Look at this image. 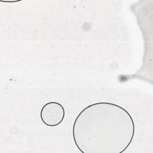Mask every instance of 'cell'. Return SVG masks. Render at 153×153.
I'll return each instance as SVG.
<instances>
[{"mask_svg": "<svg viewBox=\"0 0 153 153\" xmlns=\"http://www.w3.org/2000/svg\"><path fill=\"white\" fill-rule=\"evenodd\" d=\"M134 130L133 120L124 108L97 102L80 112L74 121L72 134L82 153H121L130 145Z\"/></svg>", "mask_w": 153, "mask_h": 153, "instance_id": "1", "label": "cell"}, {"mask_svg": "<svg viewBox=\"0 0 153 153\" xmlns=\"http://www.w3.org/2000/svg\"><path fill=\"white\" fill-rule=\"evenodd\" d=\"M65 111L63 106L56 102H50L42 108L40 117L42 121L50 127L56 126L63 120Z\"/></svg>", "mask_w": 153, "mask_h": 153, "instance_id": "2", "label": "cell"}]
</instances>
